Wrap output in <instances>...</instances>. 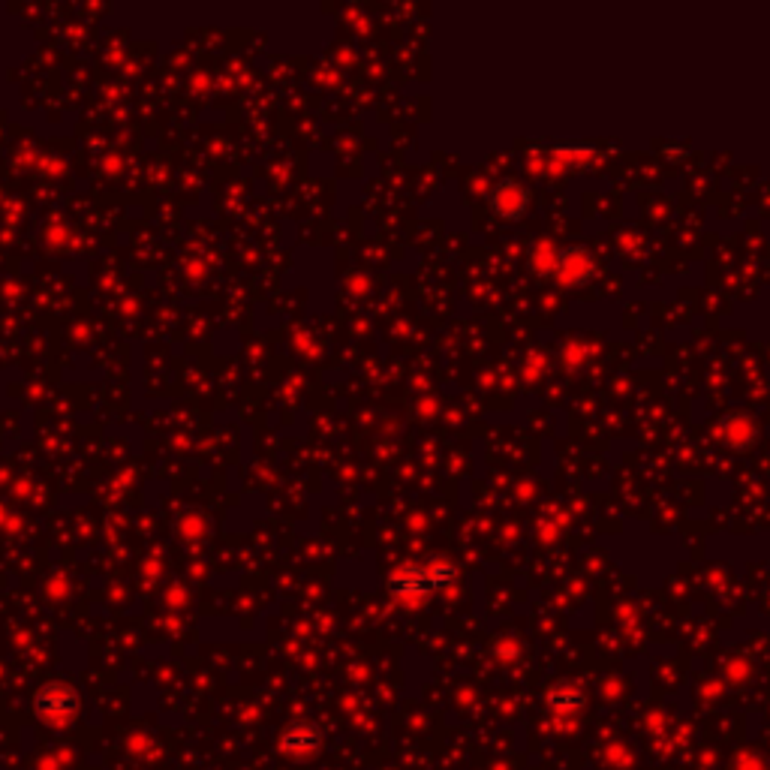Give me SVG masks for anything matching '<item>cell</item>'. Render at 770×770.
<instances>
[{
	"mask_svg": "<svg viewBox=\"0 0 770 770\" xmlns=\"http://www.w3.org/2000/svg\"><path fill=\"white\" fill-rule=\"evenodd\" d=\"M554 271L560 274V280H563V283H581V280H587V277H590V271H593V259H590V253H587L584 247H569L566 253H560V256H557Z\"/></svg>",
	"mask_w": 770,
	"mask_h": 770,
	"instance_id": "obj_5",
	"label": "cell"
},
{
	"mask_svg": "<svg viewBox=\"0 0 770 770\" xmlns=\"http://www.w3.org/2000/svg\"><path fill=\"white\" fill-rule=\"evenodd\" d=\"M325 743V734L319 725L313 722H292L289 728H283L280 734V752L292 755V758H307L316 755Z\"/></svg>",
	"mask_w": 770,
	"mask_h": 770,
	"instance_id": "obj_3",
	"label": "cell"
},
{
	"mask_svg": "<svg viewBox=\"0 0 770 770\" xmlns=\"http://www.w3.org/2000/svg\"><path fill=\"white\" fill-rule=\"evenodd\" d=\"M34 710L49 722H67L70 716L79 713V695L64 683H52V686H43L37 692Z\"/></svg>",
	"mask_w": 770,
	"mask_h": 770,
	"instance_id": "obj_2",
	"label": "cell"
},
{
	"mask_svg": "<svg viewBox=\"0 0 770 770\" xmlns=\"http://www.w3.org/2000/svg\"><path fill=\"white\" fill-rule=\"evenodd\" d=\"M545 704H548V710L557 713V716H575V713L584 707V692H581L575 683H557V686L548 689Z\"/></svg>",
	"mask_w": 770,
	"mask_h": 770,
	"instance_id": "obj_6",
	"label": "cell"
},
{
	"mask_svg": "<svg viewBox=\"0 0 770 770\" xmlns=\"http://www.w3.org/2000/svg\"><path fill=\"white\" fill-rule=\"evenodd\" d=\"M452 578H455V563L431 560L425 566H407V569L395 572L389 581V590L401 599H419V596H431L434 590L446 587Z\"/></svg>",
	"mask_w": 770,
	"mask_h": 770,
	"instance_id": "obj_1",
	"label": "cell"
},
{
	"mask_svg": "<svg viewBox=\"0 0 770 770\" xmlns=\"http://www.w3.org/2000/svg\"><path fill=\"white\" fill-rule=\"evenodd\" d=\"M752 434H755V428H752V422H749L746 416H734V419H728V428H725V440H728V443H734V446H746V443L752 440Z\"/></svg>",
	"mask_w": 770,
	"mask_h": 770,
	"instance_id": "obj_7",
	"label": "cell"
},
{
	"mask_svg": "<svg viewBox=\"0 0 770 770\" xmlns=\"http://www.w3.org/2000/svg\"><path fill=\"white\" fill-rule=\"evenodd\" d=\"M527 205H530V193H527V187L518 184V181H503V184H497V190H494V196H491V208H494L503 220H521L524 211H527Z\"/></svg>",
	"mask_w": 770,
	"mask_h": 770,
	"instance_id": "obj_4",
	"label": "cell"
}]
</instances>
